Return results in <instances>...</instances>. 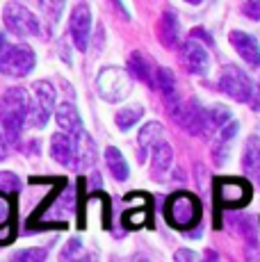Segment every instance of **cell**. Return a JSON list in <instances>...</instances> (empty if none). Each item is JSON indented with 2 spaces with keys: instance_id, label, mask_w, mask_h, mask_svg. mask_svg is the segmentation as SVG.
<instances>
[{
  "instance_id": "9",
  "label": "cell",
  "mask_w": 260,
  "mask_h": 262,
  "mask_svg": "<svg viewBox=\"0 0 260 262\" xmlns=\"http://www.w3.org/2000/svg\"><path fill=\"white\" fill-rule=\"evenodd\" d=\"M69 30H71V39L78 50H87L89 46V34H92V12L84 3L76 5L71 12V21H69Z\"/></svg>"
},
{
  "instance_id": "35",
  "label": "cell",
  "mask_w": 260,
  "mask_h": 262,
  "mask_svg": "<svg viewBox=\"0 0 260 262\" xmlns=\"http://www.w3.org/2000/svg\"><path fill=\"white\" fill-rule=\"evenodd\" d=\"M7 48V41H5V34H0V53Z\"/></svg>"
},
{
  "instance_id": "26",
  "label": "cell",
  "mask_w": 260,
  "mask_h": 262,
  "mask_svg": "<svg viewBox=\"0 0 260 262\" xmlns=\"http://www.w3.org/2000/svg\"><path fill=\"white\" fill-rule=\"evenodd\" d=\"M41 5V12L46 16V21L51 23V28H55L62 16V9H64V0H39Z\"/></svg>"
},
{
  "instance_id": "13",
  "label": "cell",
  "mask_w": 260,
  "mask_h": 262,
  "mask_svg": "<svg viewBox=\"0 0 260 262\" xmlns=\"http://www.w3.org/2000/svg\"><path fill=\"white\" fill-rule=\"evenodd\" d=\"M51 155L55 162L59 164H73V158H76V135L69 133H55L51 139Z\"/></svg>"
},
{
  "instance_id": "2",
  "label": "cell",
  "mask_w": 260,
  "mask_h": 262,
  "mask_svg": "<svg viewBox=\"0 0 260 262\" xmlns=\"http://www.w3.org/2000/svg\"><path fill=\"white\" fill-rule=\"evenodd\" d=\"M164 216H167L171 228L189 230L192 226H199V221H201V203L194 194L181 189L174 196H169L167 205H164Z\"/></svg>"
},
{
  "instance_id": "6",
  "label": "cell",
  "mask_w": 260,
  "mask_h": 262,
  "mask_svg": "<svg viewBox=\"0 0 260 262\" xmlns=\"http://www.w3.org/2000/svg\"><path fill=\"white\" fill-rule=\"evenodd\" d=\"M214 199L224 208H244L251 201V185L242 178H219L214 183Z\"/></svg>"
},
{
  "instance_id": "36",
  "label": "cell",
  "mask_w": 260,
  "mask_h": 262,
  "mask_svg": "<svg viewBox=\"0 0 260 262\" xmlns=\"http://www.w3.org/2000/svg\"><path fill=\"white\" fill-rule=\"evenodd\" d=\"M185 3H189V5H199V3H203V0H185Z\"/></svg>"
},
{
  "instance_id": "8",
  "label": "cell",
  "mask_w": 260,
  "mask_h": 262,
  "mask_svg": "<svg viewBox=\"0 0 260 262\" xmlns=\"http://www.w3.org/2000/svg\"><path fill=\"white\" fill-rule=\"evenodd\" d=\"M3 21L7 25L9 32L16 34V37H34V34H39V30H41L37 16H34L28 7H23V5H18V3L5 5Z\"/></svg>"
},
{
  "instance_id": "12",
  "label": "cell",
  "mask_w": 260,
  "mask_h": 262,
  "mask_svg": "<svg viewBox=\"0 0 260 262\" xmlns=\"http://www.w3.org/2000/svg\"><path fill=\"white\" fill-rule=\"evenodd\" d=\"M231 43L237 50V55L249 64V67L258 69L260 67V46L251 34L242 32V30H233L231 32Z\"/></svg>"
},
{
  "instance_id": "27",
  "label": "cell",
  "mask_w": 260,
  "mask_h": 262,
  "mask_svg": "<svg viewBox=\"0 0 260 262\" xmlns=\"http://www.w3.org/2000/svg\"><path fill=\"white\" fill-rule=\"evenodd\" d=\"M148 219H151V214H148L146 205H139V210H128V212L123 214V224H126L128 228H139V226L148 224Z\"/></svg>"
},
{
  "instance_id": "1",
  "label": "cell",
  "mask_w": 260,
  "mask_h": 262,
  "mask_svg": "<svg viewBox=\"0 0 260 262\" xmlns=\"http://www.w3.org/2000/svg\"><path fill=\"white\" fill-rule=\"evenodd\" d=\"M28 110H30V96L26 89L12 87L3 94V98H0V123H3L5 137L9 142L18 139L23 125H26Z\"/></svg>"
},
{
  "instance_id": "33",
  "label": "cell",
  "mask_w": 260,
  "mask_h": 262,
  "mask_svg": "<svg viewBox=\"0 0 260 262\" xmlns=\"http://www.w3.org/2000/svg\"><path fill=\"white\" fill-rule=\"evenodd\" d=\"M176 260H181V262H187V260H197L199 255L194 253V251H189V249H181V251H176V255H174Z\"/></svg>"
},
{
  "instance_id": "19",
  "label": "cell",
  "mask_w": 260,
  "mask_h": 262,
  "mask_svg": "<svg viewBox=\"0 0 260 262\" xmlns=\"http://www.w3.org/2000/svg\"><path fill=\"white\" fill-rule=\"evenodd\" d=\"M160 137H162V125L156 123V121L146 123L142 130H139V135H137V142H139V160L146 158V153L160 142Z\"/></svg>"
},
{
  "instance_id": "28",
  "label": "cell",
  "mask_w": 260,
  "mask_h": 262,
  "mask_svg": "<svg viewBox=\"0 0 260 262\" xmlns=\"http://www.w3.org/2000/svg\"><path fill=\"white\" fill-rule=\"evenodd\" d=\"M12 216H14V201L5 191H0V228H5L12 221Z\"/></svg>"
},
{
  "instance_id": "17",
  "label": "cell",
  "mask_w": 260,
  "mask_h": 262,
  "mask_svg": "<svg viewBox=\"0 0 260 262\" xmlns=\"http://www.w3.org/2000/svg\"><path fill=\"white\" fill-rule=\"evenodd\" d=\"M94 160H96V144L82 130L80 135H76V158H73V162L78 169H87L94 164Z\"/></svg>"
},
{
  "instance_id": "23",
  "label": "cell",
  "mask_w": 260,
  "mask_h": 262,
  "mask_svg": "<svg viewBox=\"0 0 260 262\" xmlns=\"http://www.w3.org/2000/svg\"><path fill=\"white\" fill-rule=\"evenodd\" d=\"M160 39H162L164 46H176L178 43V18L176 14L167 12L162 16V23H160Z\"/></svg>"
},
{
  "instance_id": "3",
  "label": "cell",
  "mask_w": 260,
  "mask_h": 262,
  "mask_svg": "<svg viewBox=\"0 0 260 262\" xmlns=\"http://www.w3.org/2000/svg\"><path fill=\"white\" fill-rule=\"evenodd\" d=\"M98 94H101L103 100L107 103H119V100L128 98L130 92H133V80L128 78L126 71L117 67H107L98 73Z\"/></svg>"
},
{
  "instance_id": "4",
  "label": "cell",
  "mask_w": 260,
  "mask_h": 262,
  "mask_svg": "<svg viewBox=\"0 0 260 262\" xmlns=\"http://www.w3.org/2000/svg\"><path fill=\"white\" fill-rule=\"evenodd\" d=\"M32 89H34V98L30 100L26 123H30L32 128H46L48 119H51V114H53V107H55V89L46 80L34 82Z\"/></svg>"
},
{
  "instance_id": "21",
  "label": "cell",
  "mask_w": 260,
  "mask_h": 262,
  "mask_svg": "<svg viewBox=\"0 0 260 262\" xmlns=\"http://www.w3.org/2000/svg\"><path fill=\"white\" fill-rule=\"evenodd\" d=\"M231 121V110L224 105H210L206 107V133L208 135H217V130L224 123Z\"/></svg>"
},
{
  "instance_id": "18",
  "label": "cell",
  "mask_w": 260,
  "mask_h": 262,
  "mask_svg": "<svg viewBox=\"0 0 260 262\" xmlns=\"http://www.w3.org/2000/svg\"><path fill=\"white\" fill-rule=\"evenodd\" d=\"M55 119H57V125L69 135H80L82 133V121H80V114L76 110V105L71 103H62L55 112Z\"/></svg>"
},
{
  "instance_id": "25",
  "label": "cell",
  "mask_w": 260,
  "mask_h": 262,
  "mask_svg": "<svg viewBox=\"0 0 260 262\" xmlns=\"http://www.w3.org/2000/svg\"><path fill=\"white\" fill-rule=\"evenodd\" d=\"M142 114H144L142 105H130V107H123L121 112L117 114V125H119V130H130L139 119H142Z\"/></svg>"
},
{
  "instance_id": "14",
  "label": "cell",
  "mask_w": 260,
  "mask_h": 262,
  "mask_svg": "<svg viewBox=\"0 0 260 262\" xmlns=\"http://www.w3.org/2000/svg\"><path fill=\"white\" fill-rule=\"evenodd\" d=\"M153 178L156 180H167L174 167V150L169 144H158L153 146Z\"/></svg>"
},
{
  "instance_id": "30",
  "label": "cell",
  "mask_w": 260,
  "mask_h": 262,
  "mask_svg": "<svg viewBox=\"0 0 260 262\" xmlns=\"http://www.w3.org/2000/svg\"><path fill=\"white\" fill-rule=\"evenodd\" d=\"M21 187V180H18L16 173H9V171H3L0 173V191H18Z\"/></svg>"
},
{
  "instance_id": "5",
  "label": "cell",
  "mask_w": 260,
  "mask_h": 262,
  "mask_svg": "<svg viewBox=\"0 0 260 262\" xmlns=\"http://www.w3.org/2000/svg\"><path fill=\"white\" fill-rule=\"evenodd\" d=\"M34 64H37L34 50L26 43L7 46L0 53V73L9 75V78H23V75L32 71Z\"/></svg>"
},
{
  "instance_id": "34",
  "label": "cell",
  "mask_w": 260,
  "mask_h": 262,
  "mask_svg": "<svg viewBox=\"0 0 260 262\" xmlns=\"http://www.w3.org/2000/svg\"><path fill=\"white\" fill-rule=\"evenodd\" d=\"M7 158V144H5V137L0 135V160Z\"/></svg>"
},
{
  "instance_id": "7",
  "label": "cell",
  "mask_w": 260,
  "mask_h": 262,
  "mask_svg": "<svg viewBox=\"0 0 260 262\" xmlns=\"http://www.w3.org/2000/svg\"><path fill=\"white\" fill-rule=\"evenodd\" d=\"M219 89H222L226 96L240 100V103H249L253 98V84L249 80V75L237 69L235 64H228V67L222 69L219 73Z\"/></svg>"
},
{
  "instance_id": "29",
  "label": "cell",
  "mask_w": 260,
  "mask_h": 262,
  "mask_svg": "<svg viewBox=\"0 0 260 262\" xmlns=\"http://www.w3.org/2000/svg\"><path fill=\"white\" fill-rule=\"evenodd\" d=\"M14 260H18V262L46 260V249H23V251H18V253H14Z\"/></svg>"
},
{
  "instance_id": "20",
  "label": "cell",
  "mask_w": 260,
  "mask_h": 262,
  "mask_svg": "<svg viewBox=\"0 0 260 262\" xmlns=\"http://www.w3.org/2000/svg\"><path fill=\"white\" fill-rule=\"evenodd\" d=\"M105 162H107V169L112 171V176L117 180H126L130 169H128V162L126 158H123V153L119 148H114V146H110V148H105Z\"/></svg>"
},
{
  "instance_id": "16",
  "label": "cell",
  "mask_w": 260,
  "mask_h": 262,
  "mask_svg": "<svg viewBox=\"0 0 260 262\" xmlns=\"http://www.w3.org/2000/svg\"><path fill=\"white\" fill-rule=\"evenodd\" d=\"M237 130H240V125L235 123V121H228V123H224L222 128H219V137H217V142H214V150H212L214 162H217V164L226 162L228 153H231V150H228V146H231V142L235 139Z\"/></svg>"
},
{
  "instance_id": "24",
  "label": "cell",
  "mask_w": 260,
  "mask_h": 262,
  "mask_svg": "<svg viewBox=\"0 0 260 262\" xmlns=\"http://www.w3.org/2000/svg\"><path fill=\"white\" fill-rule=\"evenodd\" d=\"M128 69H130V73H133L137 80L151 82V67H148V59L144 57L142 53H133V55H130Z\"/></svg>"
},
{
  "instance_id": "10",
  "label": "cell",
  "mask_w": 260,
  "mask_h": 262,
  "mask_svg": "<svg viewBox=\"0 0 260 262\" xmlns=\"http://www.w3.org/2000/svg\"><path fill=\"white\" fill-rule=\"evenodd\" d=\"M176 119L187 133H192V135L206 133V107H201L199 100H189L185 107H178Z\"/></svg>"
},
{
  "instance_id": "32",
  "label": "cell",
  "mask_w": 260,
  "mask_h": 262,
  "mask_svg": "<svg viewBox=\"0 0 260 262\" xmlns=\"http://www.w3.org/2000/svg\"><path fill=\"white\" fill-rule=\"evenodd\" d=\"M244 14L253 21H260V0H247L244 3Z\"/></svg>"
},
{
  "instance_id": "11",
  "label": "cell",
  "mask_w": 260,
  "mask_h": 262,
  "mask_svg": "<svg viewBox=\"0 0 260 262\" xmlns=\"http://www.w3.org/2000/svg\"><path fill=\"white\" fill-rule=\"evenodd\" d=\"M181 59H183L185 69H187L189 73H194V75H206L208 73L210 57H208L206 50H203L197 41H194V39L185 41V46L181 50Z\"/></svg>"
},
{
  "instance_id": "31",
  "label": "cell",
  "mask_w": 260,
  "mask_h": 262,
  "mask_svg": "<svg viewBox=\"0 0 260 262\" xmlns=\"http://www.w3.org/2000/svg\"><path fill=\"white\" fill-rule=\"evenodd\" d=\"M80 251H82V242H80V239H71L62 249V260H71L76 253H80Z\"/></svg>"
},
{
  "instance_id": "22",
  "label": "cell",
  "mask_w": 260,
  "mask_h": 262,
  "mask_svg": "<svg viewBox=\"0 0 260 262\" xmlns=\"http://www.w3.org/2000/svg\"><path fill=\"white\" fill-rule=\"evenodd\" d=\"M242 164L253 178L260 180V139L258 137H251L244 148V158H242Z\"/></svg>"
},
{
  "instance_id": "15",
  "label": "cell",
  "mask_w": 260,
  "mask_h": 262,
  "mask_svg": "<svg viewBox=\"0 0 260 262\" xmlns=\"http://www.w3.org/2000/svg\"><path fill=\"white\" fill-rule=\"evenodd\" d=\"M156 84H158L160 94H162L164 103H167V107L171 110V117H174L176 110L181 107V105H178V92H176V80H174V73L169 71V69H160L158 78H156Z\"/></svg>"
}]
</instances>
